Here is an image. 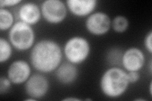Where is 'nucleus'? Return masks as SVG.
I'll list each match as a JSON object with an SVG mask.
<instances>
[{
  "label": "nucleus",
  "instance_id": "9b49d317",
  "mask_svg": "<svg viewBox=\"0 0 152 101\" xmlns=\"http://www.w3.org/2000/svg\"><path fill=\"white\" fill-rule=\"evenodd\" d=\"M18 16L20 21L28 25H35L39 22L41 18V11L37 4L32 2L22 4L19 8Z\"/></svg>",
  "mask_w": 152,
  "mask_h": 101
},
{
  "label": "nucleus",
  "instance_id": "a211bd4d",
  "mask_svg": "<svg viewBox=\"0 0 152 101\" xmlns=\"http://www.w3.org/2000/svg\"><path fill=\"white\" fill-rule=\"evenodd\" d=\"M144 46L145 49L150 54L152 53V31H150L147 33L144 39Z\"/></svg>",
  "mask_w": 152,
  "mask_h": 101
},
{
  "label": "nucleus",
  "instance_id": "ddd939ff",
  "mask_svg": "<svg viewBox=\"0 0 152 101\" xmlns=\"http://www.w3.org/2000/svg\"><path fill=\"white\" fill-rule=\"evenodd\" d=\"M12 13L7 8H0V30L7 31L14 25Z\"/></svg>",
  "mask_w": 152,
  "mask_h": 101
},
{
  "label": "nucleus",
  "instance_id": "f03ea898",
  "mask_svg": "<svg viewBox=\"0 0 152 101\" xmlns=\"http://www.w3.org/2000/svg\"><path fill=\"white\" fill-rule=\"evenodd\" d=\"M129 84L127 71L117 66H112L104 71L99 82L102 93L111 99L120 97Z\"/></svg>",
  "mask_w": 152,
  "mask_h": 101
},
{
  "label": "nucleus",
  "instance_id": "f3484780",
  "mask_svg": "<svg viewBox=\"0 0 152 101\" xmlns=\"http://www.w3.org/2000/svg\"><path fill=\"white\" fill-rule=\"evenodd\" d=\"M12 81L8 77L1 76L0 78V94L1 95L8 92L12 86Z\"/></svg>",
  "mask_w": 152,
  "mask_h": 101
},
{
  "label": "nucleus",
  "instance_id": "6ab92c4d",
  "mask_svg": "<svg viewBox=\"0 0 152 101\" xmlns=\"http://www.w3.org/2000/svg\"><path fill=\"white\" fill-rule=\"evenodd\" d=\"M127 75L129 84H134L140 80V74L139 71H127Z\"/></svg>",
  "mask_w": 152,
  "mask_h": 101
},
{
  "label": "nucleus",
  "instance_id": "f257e3e1",
  "mask_svg": "<svg viewBox=\"0 0 152 101\" xmlns=\"http://www.w3.org/2000/svg\"><path fill=\"white\" fill-rule=\"evenodd\" d=\"M62 57V50L58 43L51 39H43L32 47L30 60L37 71L49 73L58 68Z\"/></svg>",
  "mask_w": 152,
  "mask_h": 101
},
{
  "label": "nucleus",
  "instance_id": "20e7f679",
  "mask_svg": "<svg viewBox=\"0 0 152 101\" xmlns=\"http://www.w3.org/2000/svg\"><path fill=\"white\" fill-rule=\"evenodd\" d=\"M90 52L91 46L89 41L80 36L70 38L64 47V52L66 60L75 65L81 64L86 60Z\"/></svg>",
  "mask_w": 152,
  "mask_h": 101
},
{
  "label": "nucleus",
  "instance_id": "39448f33",
  "mask_svg": "<svg viewBox=\"0 0 152 101\" xmlns=\"http://www.w3.org/2000/svg\"><path fill=\"white\" fill-rule=\"evenodd\" d=\"M41 15L45 20L51 24L62 22L67 14V7L60 0H46L41 4Z\"/></svg>",
  "mask_w": 152,
  "mask_h": 101
},
{
  "label": "nucleus",
  "instance_id": "412c9836",
  "mask_svg": "<svg viewBox=\"0 0 152 101\" xmlns=\"http://www.w3.org/2000/svg\"><path fill=\"white\" fill-rule=\"evenodd\" d=\"M64 101H79L80 99L77 98V97H66L64 99H62Z\"/></svg>",
  "mask_w": 152,
  "mask_h": 101
},
{
  "label": "nucleus",
  "instance_id": "423d86ee",
  "mask_svg": "<svg viewBox=\"0 0 152 101\" xmlns=\"http://www.w3.org/2000/svg\"><path fill=\"white\" fill-rule=\"evenodd\" d=\"M111 24V19L106 13L98 12L88 17L86 27L90 33L99 36L107 33L110 30Z\"/></svg>",
  "mask_w": 152,
  "mask_h": 101
},
{
  "label": "nucleus",
  "instance_id": "dca6fc26",
  "mask_svg": "<svg viewBox=\"0 0 152 101\" xmlns=\"http://www.w3.org/2000/svg\"><path fill=\"white\" fill-rule=\"evenodd\" d=\"M107 56L108 61L110 64L115 66L119 64V62L121 63L122 52H121V51L118 49H112L108 52Z\"/></svg>",
  "mask_w": 152,
  "mask_h": 101
},
{
  "label": "nucleus",
  "instance_id": "1a4fd4ad",
  "mask_svg": "<svg viewBox=\"0 0 152 101\" xmlns=\"http://www.w3.org/2000/svg\"><path fill=\"white\" fill-rule=\"evenodd\" d=\"M31 69L29 64L24 60H18L12 62L7 71V77L13 84L26 83L29 78Z\"/></svg>",
  "mask_w": 152,
  "mask_h": 101
},
{
  "label": "nucleus",
  "instance_id": "7ed1b4c3",
  "mask_svg": "<svg viewBox=\"0 0 152 101\" xmlns=\"http://www.w3.org/2000/svg\"><path fill=\"white\" fill-rule=\"evenodd\" d=\"M8 39L12 46L17 50L24 51L34 46L35 33L31 25L18 21L14 23L10 30Z\"/></svg>",
  "mask_w": 152,
  "mask_h": 101
},
{
  "label": "nucleus",
  "instance_id": "0eeeda50",
  "mask_svg": "<svg viewBox=\"0 0 152 101\" xmlns=\"http://www.w3.org/2000/svg\"><path fill=\"white\" fill-rule=\"evenodd\" d=\"M49 87V81L45 76L40 73H35L26 82L25 90L30 97L37 100L46 95Z\"/></svg>",
  "mask_w": 152,
  "mask_h": 101
},
{
  "label": "nucleus",
  "instance_id": "aec40b11",
  "mask_svg": "<svg viewBox=\"0 0 152 101\" xmlns=\"http://www.w3.org/2000/svg\"><path fill=\"white\" fill-rule=\"evenodd\" d=\"M21 3V0H1L0 1V7L1 8L12 7L16 6Z\"/></svg>",
  "mask_w": 152,
  "mask_h": 101
},
{
  "label": "nucleus",
  "instance_id": "f8f14e48",
  "mask_svg": "<svg viewBox=\"0 0 152 101\" xmlns=\"http://www.w3.org/2000/svg\"><path fill=\"white\" fill-rule=\"evenodd\" d=\"M79 71L75 65L70 62H63L56 69V78L59 82L64 85H70L77 80Z\"/></svg>",
  "mask_w": 152,
  "mask_h": 101
},
{
  "label": "nucleus",
  "instance_id": "2eb2a0df",
  "mask_svg": "<svg viewBox=\"0 0 152 101\" xmlns=\"http://www.w3.org/2000/svg\"><path fill=\"white\" fill-rule=\"evenodd\" d=\"M129 23L128 19L123 15H118L113 19L111 26L113 30L117 33L126 32L129 27Z\"/></svg>",
  "mask_w": 152,
  "mask_h": 101
},
{
  "label": "nucleus",
  "instance_id": "9d476101",
  "mask_svg": "<svg viewBox=\"0 0 152 101\" xmlns=\"http://www.w3.org/2000/svg\"><path fill=\"white\" fill-rule=\"evenodd\" d=\"M66 3L69 11L78 17L90 15L97 7L96 0H68Z\"/></svg>",
  "mask_w": 152,
  "mask_h": 101
},
{
  "label": "nucleus",
  "instance_id": "6e6552de",
  "mask_svg": "<svg viewBox=\"0 0 152 101\" xmlns=\"http://www.w3.org/2000/svg\"><path fill=\"white\" fill-rule=\"evenodd\" d=\"M145 63V54L139 48L130 47L122 53L121 64L127 71H139Z\"/></svg>",
  "mask_w": 152,
  "mask_h": 101
},
{
  "label": "nucleus",
  "instance_id": "4be33fe9",
  "mask_svg": "<svg viewBox=\"0 0 152 101\" xmlns=\"http://www.w3.org/2000/svg\"><path fill=\"white\" fill-rule=\"evenodd\" d=\"M150 89H149V92H150V95H152V91H151V87H152V83L150 82Z\"/></svg>",
  "mask_w": 152,
  "mask_h": 101
},
{
  "label": "nucleus",
  "instance_id": "4468645a",
  "mask_svg": "<svg viewBox=\"0 0 152 101\" xmlns=\"http://www.w3.org/2000/svg\"><path fill=\"white\" fill-rule=\"evenodd\" d=\"M12 55V45L3 37L0 38V62H7Z\"/></svg>",
  "mask_w": 152,
  "mask_h": 101
}]
</instances>
